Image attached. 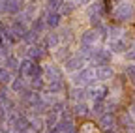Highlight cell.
<instances>
[{"label": "cell", "mask_w": 135, "mask_h": 133, "mask_svg": "<svg viewBox=\"0 0 135 133\" xmlns=\"http://www.w3.org/2000/svg\"><path fill=\"white\" fill-rule=\"evenodd\" d=\"M71 85L73 86H81V88H88V86H94L98 85L96 81V68H83L75 73H71Z\"/></svg>", "instance_id": "6da1fadb"}, {"label": "cell", "mask_w": 135, "mask_h": 133, "mask_svg": "<svg viewBox=\"0 0 135 133\" xmlns=\"http://www.w3.org/2000/svg\"><path fill=\"white\" fill-rule=\"evenodd\" d=\"M113 19L118 23H128L135 17V6L129 2V0H124V2H118L114 6V9L111 11Z\"/></svg>", "instance_id": "7a4b0ae2"}, {"label": "cell", "mask_w": 135, "mask_h": 133, "mask_svg": "<svg viewBox=\"0 0 135 133\" xmlns=\"http://www.w3.org/2000/svg\"><path fill=\"white\" fill-rule=\"evenodd\" d=\"M113 62V53L105 47H98L94 51V56H92V64L96 68H101V66H111Z\"/></svg>", "instance_id": "3957f363"}, {"label": "cell", "mask_w": 135, "mask_h": 133, "mask_svg": "<svg viewBox=\"0 0 135 133\" xmlns=\"http://www.w3.org/2000/svg\"><path fill=\"white\" fill-rule=\"evenodd\" d=\"M43 79L45 82H55V81H64V71L56 64H45L43 66Z\"/></svg>", "instance_id": "277c9868"}, {"label": "cell", "mask_w": 135, "mask_h": 133, "mask_svg": "<svg viewBox=\"0 0 135 133\" xmlns=\"http://www.w3.org/2000/svg\"><path fill=\"white\" fill-rule=\"evenodd\" d=\"M86 94L92 101H105L107 96H109V88L105 85H101V82H98V85L86 88Z\"/></svg>", "instance_id": "5b68a950"}, {"label": "cell", "mask_w": 135, "mask_h": 133, "mask_svg": "<svg viewBox=\"0 0 135 133\" xmlns=\"http://www.w3.org/2000/svg\"><path fill=\"white\" fill-rule=\"evenodd\" d=\"M86 64H88V62L84 60L83 56L71 55L70 58L64 62V70H66L68 73H75V71H79V70H83V68H86Z\"/></svg>", "instance_id": "8992f818"}, {"label": "cell", "mask_w": 135, "mask_h": 133, "mask_svg": "<svg viewBox=\"0 0 135 133\" xmlns=\"http://www.w3.org/2000/svg\"><path fill=\"white\" fill-rule=\"evenodd\" d=\"M116 126H118V118L114 116V112H105V114H101L99 120H98V127H99L101 131L114 129Z\"/></svg>", "instance_id": "52a82bcc"}, {"label": "cell", "mask_w": 135, "mask_h": 133, "mask_svg": "<svg viewBox=\"0 0 135 133\" xmlns=\"http://www.w3.org/2000/svg\"><path fill=\"white\" fill-rule=\"evenodd\" d=\"M11 124H13V131L15 133H26V131H30V118H28V116L17 114V116L11 118Z\"/></svg>", "instance_id": "ba28073f"}, {"label": "cell", "mask_w": 135, "mask_h": 133, "mask_svg": "<svg viewBox=\"0 0 135 133\" xmlns=\"http://www.w3.org/2000/svg\"><path fill=\"white\" fill-rule=\"evenodd\" d=\"M43 17H45L47 28H51V30L60 28V24H62V13L60 11H45Z\"/></svg>", "instance_id": "9c48e42d"}, {"label": "cell", "mask_w": 135, "mask_h": 133, "mask_svg": "<svg viewBox=\"0 0 135 133\" xmlns=\"http://www.w3.org/2000/svg\"><path fill=\"white\" fill-rule=\"evenodd\" d=\"M114 79V70L111 66H101V68H96V81L105 85L107 81H113Z\"/></svg>", "instance_id": "30bf717a"}, {"label": "cell", "mask_w": 135, "mask_h": 133, "mask_svg": "<svg viewBox=\"0 0 135 133\" xmlns=\"http://www.w3.org/2000/svg\"><path fill=\"white\" fill-rule=\"evenodd\" d=\"M79 41L81 45H90V47H96L98 41H99V36H98V32L94 28H88V30H84L83 34L79 36Z\"/></svg>", "instance_id": "8fae6325"}, {"label": "cell", "mask_w": 135, "mask_h": 133, "mask_svg": "<svg viewBox=\"0 0 135 133\" xmlns=\"http://www.w3.org/2000/svg\"><path fill=\"white\" fill-rule=\"evenodd\" d=\"M109 51L113 53V55H126V51H128V41L124 40V38H118V40H109Z\"/></svg>", "instance_id": "7c38bea8"}, {"label": "cell", "mask_w": 135, "mask_h": 133, "mask_svg": "<svg viewBox=\"0 0 135 133\" xmlns=\"http://www.w3.org/2000/svg\"><path fill=\"white\" fill-rule=\"evenodd\" d=\"M118 126H120L122 133H135V120L129 112H124L120 118H118Z\"/></svg>", "instance_id": "4fadbf2b"}, {"label": "cell", "mask_w": 135, "mask_h": 133, "mask_svg": "<svg viewBox=\"0 0 135 133\" xmlns=\"http://www.w3.org/2000/svg\"><path fill=\"white\" fill-rule=\"evenodd\" d=\"M23 2L25 0H4L2 2V11L9 13V15H17L23 9Z\"/></svg>", "instance_id": "5bb4252c"}, {"label": "cell", "mask_w": 135, "mask_h": 133, "mask_svg": "<svg viewBox=\"0 0 135 133\" xmlns=\"http://www.w3.org/2000/svg\"><path fill=\"white\" fill-rule=\"evenodd\" d=\"M71 112H73V116H79V118H86V116L92 114L90 105H88L86 101H77V103H73V105H71Z\"/></svg>", "instance_id": "9a60e30c"}, {"label": "cell", "mask_w": 135, "mask_h": 133, "mask_svg": "<svg viewBox=\"0 0 135 133\" xmlns=\"http://www.w3.org/2000/svg\"><path fill=\"white\" fill-rule=\"evenodd\" d=\"M43 45L47 47V51H51V49H53V51H55V49L56 47H60V36H58V32H49V34L47 36H43Z\"/></svg>", "instance_id": "2e32d148"}, {"label": "cell", "mask_w": 135, "mask_h": 133, "mask_svg": "<svg viewBox=\"0 0 135 133\" xmlns=\"http://www.w3.org/2000/svg\"><path fill=\"white\" fill-rule=\"evenodd\" d=\"M70 99H71L73 103H77V101H86V99H88L86 88H81V86H71V88H70Z\"/></svg>", "instance_id": "e0dca14e"}, {"label": "cell", "mask_w": 135, "mask_h": 133, "mask_svg": "<svg viewBox=\"0 0 135 133\" xmlns=\"http://www.w3.org/2000/svg\"><path fill=\"white\" fill-rule=\"evenodd\" d=\"M66 90V82L64 81H55V82H47V86H45V94H53V96H56V94H62Z\"/></svg>", "instance_id": "ac0fdd59"}, {"label": "cell", "mask_w": 135, "mask_h": 133, "mask_svg": "<svg viewBox=\"0 0 135 133\" xmlns=\"http://www.w3.org/2000/svg\"><path fill=\"white\" fill-rule=\"evenodd\" d=\"M30 90H34V92H43L45 90V86H47V82H45V79L43 77H32L30 81H28V85H26Z\"/></svg>", "instance_id": "d6986e66"}, {"label": "cell", "mask_w": 135, "mask_h": 133, "mask_svg": "<svg viewBox=\"0 0 135 133\" xmlns=\"http://www.w3.org/2000/svg\"><path fill=\"white\" fill-rule=\"evenodd\" d=\"M71 55H70V47H68V45H60V47H56L55 49V58L58 60V62H66L68 58H70Z\"/></svg>", "instance_id": "ffe728a7"}, {"label": "cell", "mask_w": 135, "mask_h": 133, "mask_svg": "<svg viewBox=\"0 0 135 133\" xmlns=\"http://www.w3.org/2000/svg\"><path fill=\"white\" fill-rule=\"evenodd\" d=\"M43 120H45V127H47V129H55V126H56L58 120H60V114H56V112H53V111H49V112L43 116Z\"/></svg>", "instance_id": "44dd1931"}, {"label": "cell", "mask_w": 135, "mask_h": 133, "mask_svg": "<svg viewBox=\"0 0 135 133\" xmlns=\"http://www.w3.org/2000/svg\"><path fill=\"white\" fill-rule=\"evenodd\" d=\"M45 28H47V24H45V17H43V15H41V17H36V19L32 21V26H30V30H34L38 36L43 34Z\"/></svg>", "instance_id": "7402d4cb"}, {"label": "cell", "mask_w": 135, "mask_h": 133, "mask_svg": "<svg viewBox=\"0 0 135 133\" xmlns=\"http://www.w3.org/2000/svg\"><path fill=\"white\" fill-rule=\"evenodd\" d=\"M30 129L34 131V133H43V131H47V127H45V120L43 118H30Z\"/></svg>", "instance_id": "603a6c76"}, {"label": "cell", "mask_w": 135, "mask_h": 133, "mask_svg": "<svg viewBox=\"0 0 135 133\" xmlns=\"http://www.w3.org/2000/svg\"><path fill=\"white\" fill-rule=\"evenodd\" d=\"M124 28L120 26H107V40H118V38H124Z\"/></svg>", "instance_id": "cb8c5ba5"}, {"label": "cell", "mask_w": 135, "mask_h": 133, "mask_svg": "<svg viewBox=\"0 0 135 133\" xmlns=\"http://www.w3.org/2000/svg\"><path fill=\"white\" fill-rule=\"evenodd\" d=\"M23 41H25L28 47H32V45H36V43L40 41V36H38L34 30H30V28H28V30L25 32V36H23Z\"/></svg>", "instance_id": "d4e9b609"}, {"label": "cell", "mask_w": 135, "mask_h": 133, "mask_svg": "<svg viewBox=\"0 0 135 133\" xmlns=\"http://www.w3.org/2000/svg\"><path fill=\"white\" fill-rule=\"evenodd\" d=\"M90 111H92V114H96V116H101V114H105V112H107L105 101H92V105H90Z\"/></svg>", "instance_id": "484cf974"}, {"label": "cell", "mask_w": 135, "mask_h": 133, "mask_svg": "<svg viewBox=\"0 0 135 133\" xmlns=\"http://www.w3.org/2000/svg\"><path fill=\"white\" fill-rule=\"evenodd\" d=\"M58 36H60V41L70 43V41H71V38H73V30H71V28H68V26H64V28H60Z\"/></svg>", "instance_id": "4316f807"}, {"label": "cell", "mask_w": 135, "mask_h": 133, "mask_svg": "<svg viewBox=\"0 0 135 133\" xmlns=\"http://www.w3.org/2000/svg\"><path fill=\"white\" fill-rule=\"evenodd\" d=\"M124 75L128 77V81H131L135 85V64L133 62H129V64L124 66Z\"/></svg>", "instance_id": "83f0119b"}, {"label": "cell", "mask_w": 135, "mask_h": 133, "mask_svg": "<svg viewBox=\"0 0 135 133\" xmlns=\"http://www.w3.org/2000/svg\"><path fill=\"white\" fill-rule=\"evenodd\" d=\"M75 4L71 2V0H66V2L62 4V8H60V13H62V17H64V15H71L73 11H75Z\"/></svg>", "instance_id": "f1b7e54d"}, {"label": "cell", "mask_w": 135, "mask_h": 133, "mask_svg": "<svg viewBox=\"0 0 135 133\" xmlns=\"http://www.w3.org/2000/svg\"><path fill=\"white\" fill-rule=\"evenodd\" d=\"M19 58H17V56H13V55H9L8 58H6V66H8V71H11V70H19Z\"/></svg>", "instance_id": "f546056e"}, {"label": "cell", "mask_w": 135, "mask_h": 133, "mask_svg": "<svg viewBox=\"0 0 135 133\" xmlns=\"http://www.w3.org/2000/svg\"><path fill=\"white\" fill-rule=\"evenodd\" d=\"M23 88H26V82L23 81V77L13 79V81H11V90H13V92H21Z\"/></svg>", "instance_id": "4dcf8cb0"}, {"label": "cell", "mask_w": 135, "mask_h": 133, "mask_svg": "<svg viewBox=\"0 0 135 133\" xmlns=\"http://www.w3.org/2000/svg\"><path fill=\"white\" fill-rule=\"evenodd\" d=\"M64 109H66V101H64V99H55V103L51 105V111L56 112V114H60Z\"/></svg>", "instance_id": "1f68e13d"}, {"label": "cell", "mask_w": 135, "mask_h": 133, "mask_svg": "<svg viewBox=\"0 0 135 133\" xmlns=\"http://www.w3.org/2000/svg\"><path fill=\"white\" fill-rule=\"evenodd\" d=\"M62 4V0H47V11H60Z\"/></svg>", "instance_id": "d6a6232c"}, {"label": "cell", "mask_w": 135, "mask_h": 133, "mask_svg": "<svg viewBox=\"0 0 135 133\" xmlns=\"http://www.w3.org/2000/svg\"><path fill=\"white\" fill-rule=\"evenodd\" d=\"M11 73L6 68H0V85H6V82H11Z\"/></svg>", "instance_id": "836d02e7"}, {"label": "cell", "mask_w": 135, "mask_h": 133, "mask_svg": "<svg viewBox=\"0 0 135 133\" xmlns=\"http://www.w3.org/2000/svg\"><path fill=\"white\" fill-rule=\"evenodd\" d=\"M98 124H92V122H86V124H83L81 127V133H98Z\"/></svg>", "instance_id": "e575fe53"}, {"label": "cell", "mask_w": 135, "mask_h": 133, "mask_svg": "<svg viewBox=\"0 0 135 133\" xmlns=\"http://www.w3.org/2000/svg\"><path fill=\"white\" fill-rule=\"evenodd\" d=\"M126 58H128L129 62H133V64H135V45H131L128 51H126Z\"/></svg>", "instance_id": "d590c367"}, {"label": "cell", "mask_w": 135, "mask_h": 133, "mask_svg": "<svg viewBox=\"0 0 135 133\" xmlns=\"http://www.w3.org/2000/svg\"><path fill=\"white\" fill-rule=\"evenodd\" d=\"M6 118H8V111H6L4 107H0V124H2Z\"/></svg>", "instance_id": "8d00e7d4"}, {"label": "cell", "mask_w": 135, "mask_h": 133, "mask_svg": "<svg viewBox=\"0 0 135 133\" xmlns=\"http://www.w3.org/2000/svg\"><path fill=\"white\" fill-rule=\"evenodd\" d=\"M71 2L75 6H86V4H90V0H71Z\"/></svg>", "instance_id": "74e56055"}, {"label": "cell", "mask_w": 135, "mask_h": 133, "mask_svg": "<svg viewBox=\"0 0 135 133\" xmlns=\"http://www.w3.org/2000/svg\"><path fill=\"white\" fill-rule=\"evenodd\" d=\"M101 133H116L114 129H109V131H101Z\"/></svg>", "instance_id": "f35d334b"}, {"label": "cell", "mask_w": 135, "mask_h": 133, "mask_svg": "<svg viewBox=\"0 0 135 133\" xmlns=\"http://www.w3.org/2000/svg\"><path fill=\"white\" fill-rule=\"evenodd\" d=\"M131 105L135 107V94H133V99H131Z\"/></svg>", "instance_id": "ab89813d"}, {"label": "cell", "mask_w": 135, "mask_h": 133, "mask_svg": "<svg viewBox=\"0 0 135 133\" xmlns=\"http://www.w3.org/2000/svg\"><path fill=\"white\" fill-rule=\"evenodd\" d=\"M26 133H34V131H32V129H30V131H26Z\"/></svg>", "instance_id": "60d3db41"}, {"label": "cell", "mask_w": 135, "mask_h": 133, "mask_svg": "<svg viewBox=\"0 0 135 133\" xmlns=\"http://www.w3.org/2000/svg\"><path fill=\"white\" fill-rule=\"evenodd\" d=\"M116 2H124V0H116Z\"/></svg>", "instance_id": "b9f144b4"}, {"label": "cell", "mask_w": 135, "mask_h": 133, "mask_svg": "<svg viewBox=\"0 0 135 133\" xmlns=\"http://www.w3.org/2000/svg\"><path fill=\"white\" fill-rule=\"evenodd\" d=\"M62 2H66V0H62Z\"/></svg>", "instance_id": "7bdbcfd3"}]
</instances>
